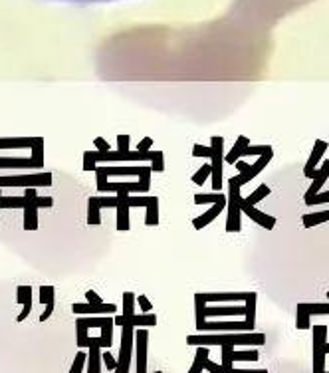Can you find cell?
<instances>
[{
	"instance_id": "cell-14",
	"label": "cell",
	"mask_w": 329,
	"mask_h": 373,
	"mask_svg": "<svg viewBox=\"0 0 329 373\" xmlns=\"http://www.w3.org/2000/svg\"><path fill=\"white\" fill-rule=\"evenodd\" d=\"M133 306H135V294L133 292H125L123 294V324L131 319V316H135L133 314Z\"/></svg>"
},
{
	"instance_id": "cell-4",
	"label": "cell",
	"mask_w": 329,
	"mask_h": 373,
	"mask_svg": "<svg viewBox=\"0 0 329 373\" xmlns=\"http://www.w3.org/2000/svg\"><path fill=\"white\" fill-rule=\"evenodd\" d=\"M220 147H222V141H220V137H214V141H212V165H210V171H212V185L214 189H220Z\"/></svg>"
},
{
	"instance_id": "cell-7",
	"label": "cell",
	"mask_w": 329,
	"mask_h": 373,
	"mask_svg": "<svg viewBox=\"0 0 329 373\" xmlns=\"http://www.w3.org/2000/svg\"><path fill=\"white\" fill-rule=\"evenodd\" d=\"M38 169V165L28 157V159H18V157H0V169Z\"/></svg>"
},
{
	"instance_id": "cell-9",
	"label": "cell",
	"mask_w": 329,
	"mask_h": 373,
	"mask_svg": "<svg viewBox=\"0 0 329 373\" xmlns=\"http://www.w3.org/2000/svg\"><path fill=\"white\" fill-rule=\"evenodd\" d=\"M145 208H147L145 224L147 226H155V224L159 223V199L157 197H151V203Z\"/></svg>"
},
{
	"instance_id": "cell-8",
	"label": "cell",
	"mask_w": 329,
	"mask_h": 373,
	"mask_svg": "<svg viewBox=\"0 0 329 373\" xmlns=\"http://www.w3.org/2000/svg\"><path fill=\"white\" fill-rule=\"evenodd\" d=\"M36 137H24V139H0V149H22V147H32Z\"/></svg>"
},
{
	"instance_id": "cell-18",
	"label": "cell",
	"mask_w": 329,
	"mask_h": 373,
	"mask_svg": "<svg viewBox=\"0 0 329 373\" xmlns=\"http://www.w3.org/2000/svg\"><path fill=\"white\" fill-rule=\"evenodd\" d=\"M40 302L44 304L54 302V286H40Z\"/></svg>"
},
{
	"instance_id": "cell-21",
	"label": "cell",
	"mask_w": 329,
	"mask_h": 373,
	"mask_svg": "<svg viewBox=\"0 0 329 373\" xmlns=\"http://www.w3.org/2000/svg\"><path fill=\"white\" fill-rule=\"evenodd\" d=\"M197 203H218V201H224L222 195H197L195 197Z\"/></svg>"
},
{
	"instance_id": "cell-24",
	"label": "cell",
	"mask_w": 329,
	"mask_h": 373,
	"mask_svg": "<svg viewBox=\"0 0 329 373\" xmlns=\"http://www.w3.org/2000/svg\"><path fill=\"white\" fill-rule=\"evenodd\" d=\"M193 155H197V157H210L212 151H210V147H204V145H195L193 147Z\"/></svg>"
},
{
	"instance_id": "cell-28",
	"label": "cell",
	"mask_w": 329,
	"mask_h": 373,
	"mask_svg": "<svg viewBox=\"0 0 329 373\" xmlns=\"http://www.w3.org/2000/svg\"><path fill=\"white\" fill-rule=\"evenodd\" d=\"M139 306H141V310H143V312H149V310H151V302H149V300H147V296H139Z\"/></svg>"
},
{
	"instance_id": "cell-29",
	"label": "cell",
	"mask_w": 329,
	"mask_h": 373,
	"mask_svg": "<svg viewBox=\"0 0 329 373\" xmlns=\"http://www.w3.org/2000/svg\"><path fill=\"white\" fill-rule=\"evenodd\" d=\"M52 312H54V302H50V304H46V312L42 314L40 319H48V317L52 316Z\"/></svg>"
},
{
	"instance_id": "cell-1",
	"label": "cell",
	"mask_w": 329,
	"mask_h": 373,
	"mask_svg": "<svg viewBox=\"0 0 329 373\" xmlns=\"http://www.w3.org/2000/svg\"><path fill=\"white\" fill-rule=\"evenodd\" d=\"M52 185L50 173H36V175H14V177H0V189L2 186H48Z\"/></svg>"
},
{
	"instance_id": "cell-12",
	"label": "cell",
	"mask_w": 329,
	"mask_h": 373,
	"mask_svg": "<svg viewBox=\"0 0 329 373\" xmlns=\"http://www.w3.org/2000/svg\"><path fill=\"white\" fill-rule=\"evenodd\" d=\"M90 208H88V223L90 224H101V217H99V210H101V206H99V199L97 197H92L90 201Z\"/></svg>"
},
{
	"instance_id": "cell-23",
	"label": "cell",
	"mask_w": 329,
	"mask_h": 373,
	"mask_svg": "<svg viewBox=\"0 0 329 373\" xmlns=\"http://www.w3.org/2000/svg\"><path fill=\"white\" fill-rule=\"evenodd\" d=\"M129 135H119L117 137V151H131V145H129Z\"/></svg>"
},
{
	"instance_id": "cell-5",
	"label": "cell",
	"mask_w": 329,
	"mask_h": 373,
	"mask_svg": "<svg viewBox=\"0 0 329 373\" xmlns=\"http://www.w3.org/2000/svg\"><path fill=\"white\" fill-rule=\"evenodd\" d=\"M145 169V165H111V167H103L105 175L111 177H139L141 171Z\"/></svg>"
},
{
	"instance_id": "cell-17",
	"label": "cell",
	"mask_w": 329,
	"mask_h": 373,
	"mask_svg": "<svg viewBox=\"0 0 329 373\" xmlns=\"http://www.w3.org/2000/svg\"><path fill=\"white\" fill-rule=\"evenodd\" d=\"M157 322V317L153 316V314H147V316H131L129 319V324L131 326H141V324H149V326H153Z\"/></svg>"
},
{
	"instance_id": "cell-27",
	"label": "cell",
	"mask_w": 329,
	"mask_h": 373,
	"mask_svg": "<svg viewBox=\"0 0 329 373\" xmlns=\"http://www.w3.org/2000/svg\"><path fill=\"white\" fill-rule=\"evenodd\" d=\"M36 205H38V208H42V206H52L54 205V199H52V197H36Z\"/></svg>"
},
{
	"instance_id": "cell-3",
	"label": "cell",
	"mask_w": 329,
	"mask_h": 373,
	"mask_svg": "<svg viewBox=\"0 0 329 373\" xmlns=\"http://www.w3.org/2000/svg\"><path fill=\"white\" fill-rule=\"evenodd\" d=\"M117 223H115V226H117V230H129L131 228V223H129V210H131V206H129V195H125V197H117Z\"/></svg>"
},
{
	"instance_id": "cell-15",
	"label": "cell",
	"mask_w": 329,
	"mask_h": 373,
	"mask_svg": "<svg viewBox=\"0 0 329 373\" xmlns=\"http://www.w3.org/2000/svg\"><path fill=\"white\" fill-rule=\"evenodd\" d=\"M149 167H151V171H153V173H163V171H164V155H163V151H155V153H153V159H151Z\"/></svg>"
},
{
	"instance_id": "cell-20",
	"label": "cell",
	"mask_w": 329,
	"mask_h": 373,
	"mask_svg": "<svg viewBox=\"0 0 329 373\" xmlns=\"http://www.w3.org/2000/svg\"><path fill=\"white\" fill-rule=\"evenodd\" d=\"M208 175H210V165H202L201 171L193 175V181H195L197 185H202V183H204V179H206Z\"/></svg>"
},
{
	"instance_id": "cell-16",
	"label": "cell",
	"mask_w": 329,
	"mask_h": 373,
	"mask_svg": "<svg viewBox=\"0 0 329 373\" xmlns=\"http://www.w3.org/2000/svg\"><path fill=\"white\" fill-rule=\"evenodd\" d=\"M18 304H24V306H32V288L30 286H18Z\"/></svg>"
},
{
	"instance_id": "cell-26",
	"label": "cell",
	"mask_w": 329,
	"mask_h": 373,
	"mask_svg": "<svg viewBox=\"0 0 329 373\" xmlns=\"http://www.w3.org/2000/svg\"><path fill=\"white\" fill-rule=\"evenodd\" d=\"M86 300H88V304H93V306H97V304H103L101 298H99V294L95 292V290H88L86 292Z\"/></svg>"
},
{
	"instance_id": "cell-19",
	"label": "cell",
	"mask_w": 329,
	"mask_h": 373,
	"mask_svg": "<svg viewBox=\"0 0 329 373\" xmlns=\"http://www.w3.org/2000/svg\"><path fill=\"white\" fill-rule=\"evenodd\" d=\"M97 163H95V157H93V151H86L84 153V171H95Z\"/></svg>"
},
{
	"instance_id": "cell-6",
	"label": "cell",
	"mask_w": 329,
	"mask_h": 373,
	"mask_svg": "<svg viewBox=\"0 0 329 373\" xmlns=\"http://www.w3.org/2000/svg\"><path fill=\"white\" fill-rule=\"evenodd\" d=\"M75 314H111L115 312V304H73Z\"/></svg>"
},
{
	"instance_id": "cell-22",
	"label": "cell",
	"mask_w": 329,
	"mask_h": 373,
	"mask_svg": "<svg viewBox=\"0 0 329 373\" xmlns=\"http://www.w3.org/2000/svg\"><path fill=\"white\" fill-rule=\"evenodd\" d=\"M93 145H95V149L99 151V153H105V151H111V145L103 139V137H95L93 139Z\"/></svg>"
},
{
	"instance_id": "cell-25",
	"label": "cell",
	"mask_w": 329,
	"mask_h": 373,
	"mask_svg": "<svg viewBox=\"0 0 329 373\" xmlns=\"http://www.w3.org/2000/svg\"><path fill=\"white\" fill-rule=\"evenodd\" d=\"M151 147H153V139L151 137H145V139H141L139 141V145H137V149L139 153H147V151H151Z\"/></svg>"
},
{
	"instance_id": "cell-31",
	"label": "cell",
	"mask_w": 329,
	"mask_h": 373,
	"mask_svg": "<svg viewBox=\"0 0 329 373\" xmlns=\"http://www.w3.org/2000/svg\"><path fill=\"white\" fill-rule=\"evenodd\" d=\"M115 324H121V326H123V316H117V317H115Z\"/></svg>"
},
{
	"instance_id": "cell-13",
	"label": "cell",
	"mask_w": 329,
	"mask_h": 373,
	"mask_svg": "<svg viewBox=\"0 0 329 373\" xmlns=\"http://www.w3.org/2000/svg\"><path fill=\"white\" fill-rule=\"evenodd\" d=\"M26 199L24 197H0V210L2 208H24Z\"/></svg>"
},
{
	"instance_id": "cell-10",
	"label": "cell",
	"mask_w": 329,
	"mask_h": 373,
	"mask_svg": "<svg viewBox=\"0 0 329 373\" xmlns=\"http://www.w3.org/2000/svg\"><path fill=\"white\" fill-rule=\"evenodd\" d=\"M30 151H32L30 159L36 163L38 169H42L44 167V139H42V137H36V141H34V145L30 147Z\"/></svg>"
},
{
	"instance_id": "cell-2",
	"label": "cell",
	"mask_w": 329,
	"mask_h": 373,
	"mask_svg": "<svg viewBox=\"0 0 329 373\" xmlns=\"http://www.w3.org/2000/svg\"><path fill=\"white\" fill-rule=\"evenodd\" d=\"M26 205H24V230H36L38 228V205H36V189L34 186H26L24 195Z\"/></svg>"
},
{
	"instance_id": "cell-11",
	"label": "cell",
	"mask_w": 329,
	"mask_h": 373,
	"mask_svg": "<svg viewBox=\"0 0 329 373\" xmlns=\"http://www.w3.org/2000/svg\"><path fill=\"white\" fill-rule=\"evenodd\" d=\"M220 210H222V201H218L216 205L212 206V208H210L208 212H204L202 217H199V219H195V221H193V224H195V228H202L204 224H208V223H210V221H212V219H214V217H216V215H218Z\"/></svg>"
},
{
	"instance_id": "cell-30",
	"label": "cell",
	"mask_w": 329,
	"mask_h": 373,
	"mask_svg": "<svg viewBox=\"0 0 329 373\" xmlns=\"http://www.w3.org/2000/svg\"><path fill=\"white\" fill-rule=\"evenodd\" d=\"M81 361H84V355L79 354V355H77V363H75V369H73V373L79 371V367H81Z\"/></svg>"
}]
</instances>
